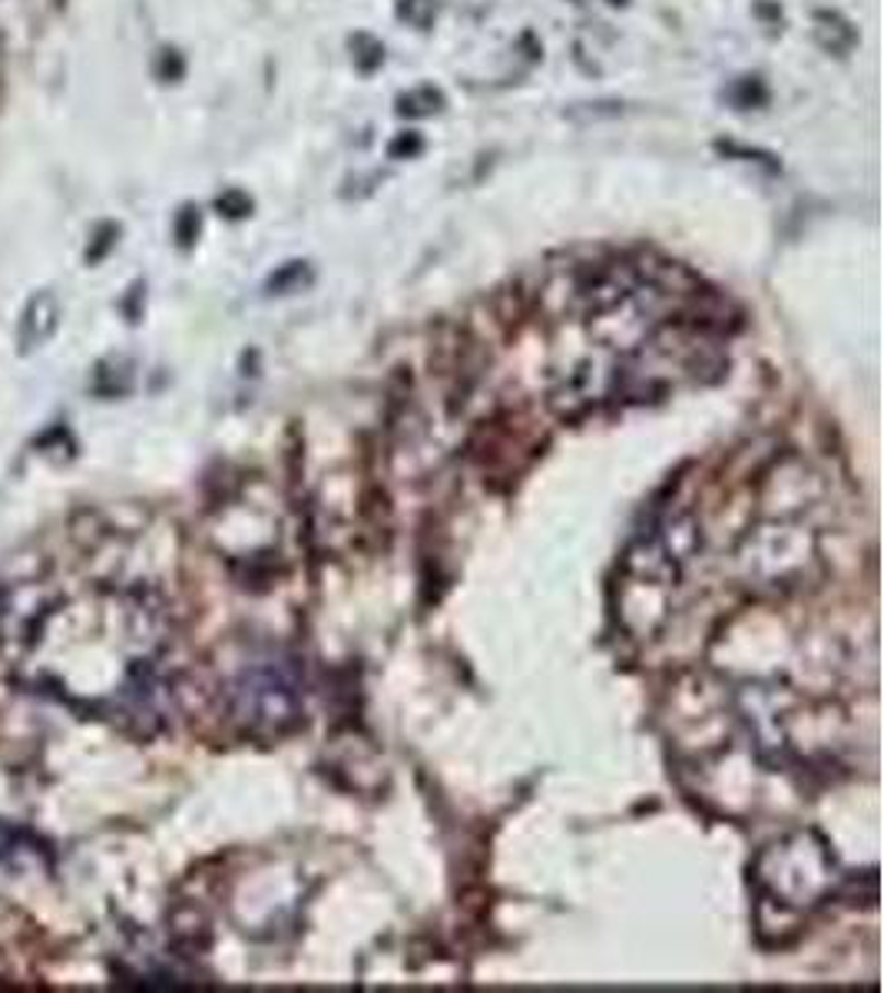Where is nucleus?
I'll list each match as a JSON object with an SVG mask.
<instances>
[{
  "label": "nucleus",
  "instance_id": "f257e3e1",
  "mask_svg": "<svg viewBox=\"0 0 884 993\" xmlns=\"http://www.w3.org/2000/svg\"><path fill=\"white\" fill-rule=\"evenodd\" d=\"M57 318H60V305L50 292H37L24 315H21V325H18V341H21V351H34L41 348L54 331H57Z\"/></svg>",
  "mask_w": 884,
  "mask_h": 993
},
{
  "label": "nucleus",
  "instance_id": "f03ea898",
  "mask_svg": "<svg viewBox=\"0 0 884 993\" xmlns=\"http://www.w3.org/2000/svg\"><path fill=\"white\" fill-rule=\"evenodd\" d=\"M812 31H815V44L835 57H848L858 44V31L851 27V21H845L835 11H815Z\"/></svg>",
  "mask_w": 884,
  "mask_h": 993
},
{
  "label": "nucleus",
  "instance_id": "7ed1b4c3",
  "mask_svg": "<svg viewBox=\"0 0 884 993\" xmlns=\"http://www.w3.org/2000/svg\"><path fill=\"white\" fill-rule=\"evenodd\" d=\"M444 93L438 87H415L408 93H401L395 100V113L398 116H408V120H424V116H434L444 110Z\"/></svg>",
  "mask_w": 884,
  "mask_h": 993
},
{
  "label": "nucleus",
  "instance_id": "20e7f679",
  "mask_svg": "<svg viewBox=\"0 0 884 993\" xmlns=\"http://www.w3.org/2000/svg\"><path fill=\"white\" fill-rule=\"evenodd\" d=\"M726 100H729L733 110H743V113H746V110H762V106L769 103V87H766L762 77L746 74V77H736V80L729 83Z\"/></svg>",
  "mask_w": 884,
  "mask_h": 993
},
{
  "label": "nucleus",
  "instance_id": "39448f33",
  "mask_svg": "<svg viewBox=\"0 0 884 993\" xmlns=\"http://www.w3.org/2000/svg\"><path fill=\"white\" fill-rule=\"evenodd\" d=\"M441 11V0H398L395 14L401 24L415 27V31H431Z\"/></svg>",
  "mask_w": 884,
  "mask_h": 993
},
{
  "label": "nucleus",
  "instance_id": "423d86ee",
  "mask_svg": "<svg viewBox=\"0 0 884 993\" xmlns=\"http://www.w3.org/2000/svg\"><path fill=\"white\" fill-rule=\"evenodd\" d=\"M348 47H351V64H355L362 74H375V70L385 64V47H382V41L372 37V34H365V31L351 37Z\"/></svg>",
  "mask_w": 884,
  "mask_h": 993
},
{
  "label": "nucleus",
  "instance_id": "0eeeda50",
  "mask_svg": "<svg viewBox=\"0 0 884 993\" xmlns=\"http://www.w3.org/2000/svg\"><path fill=\"white\" fill-rule=\"evenodd\" d=\"M716 149H719L723 156H729V159L756 162V166H762V169H769V172H779V169H782V162H779L772 153H766V149H749V146L733 143V139H719V143H716Z\"/></svg>",
  "mask_w": 884,
  "mask_h": 993
},
{
  "label": "nucleus",
  "instance_id": "6e6552de",
  "mask_svg": "<svg viewBox=\"0 0 884 993\" xmlns=\"http://www.w3.org/2000/svg\"><path fill=\"white\" fill-rule=\"evenodd\" d=\"M311 275H308V266L305 262H288V266H282L272 279H269V292H288V289H298V285H305Z\"/></svg>",
  "mask_w": 884,
  "mask_h": 993
},
{
  "label": "nucleus",
  "instance_id": "1a4fd4ad",
  "mask_svg": "<svg viewBox=\"0 0 884 993\" xmlns=\"http://www.w3.org/2000/svg\"><path fill=\"white\" fill-rule=\"evenodd\" d=\"M216 210H219V216H226V219H246V216L252 213V199H249L242 189H226V192L216 199Z\"/></svg>",
  "mask_w": 884,
  "mask_h": 993
},
{
  "label": "nucleus",
  "instance_id": "9d476101",
  "mask_svg": "<svg viewBox=\"0 0 884 993\" xmlns=\"http://www.w3.org/2000/svg\"><path fill=\"white\" fill-rule=\"evenodd\" d=\"M200 229H203V216H200V210H196V206H183V210H180V216H175V242H180L183 249H190V246L196 242Z\"/></svg>",
  "mask_w": 884,
  "mask_h": 993
},
{
  "label": "nucleus",
  "instance_id": "9b49d317",
  "mask_svg": "<svg viewBox=\"0 0 884 993\" xmlns=\"http://www.w3.org/2000/svg\"><path fill=\"white\" fill-rule=\"evenodd\" d=\"M424 153V136L421 133H398L392 143H388V156L392 159H418Z\"/></svg>",
  "mask_w": 884,
  "mask_h": 993
},
{
  "label": "nucleus",
  "instance_id": "f8f14e48",
  "mask_svg": "<svg viewBox=\"0 0 884 993\" xmlns=\"http://www.w3.org/2000/svg\"><path fill=\"white\" fill-rule=\"evenodd\" d=\"M183 74H186V60H183L180 50H162V54L156 57V77H159V80L175 83Z\"/></svg>",
  "mask_w": 884,
  "mask_h": 993
},
{
  "label": "nucleus",
  "instance_id": "ddd939ff",
  "mask_svg": "<svg viewBox=\"0 0 884 993\" xmlns=\"http://www.w3.org/2000/svg\"><path fill=\"white\" fill-rule=\"evenodd\" d=\"M116 233H120L116 226H100V233H97V246L90 249V259H93V262L103 256V249H110V246H113V236H116Z\"/></svg>",
  "mask_w": 884,
  "mask_h": 993
},
{
  "label": "nucleus",
  "instance_id": "4468645a",
  "mask_svg": "<svg viewBox=\"0 0 884 993\" xmlns=\"http://www.w3.org/2000/svg\"><path fill=\"white\" fill-rule=\"evenodd\" d=\"M610 4H613V8H626V4H630V0H610Z\"/></svg>",
  "mask_w": 884,
  "mask_h": 993
}]
</instances>
